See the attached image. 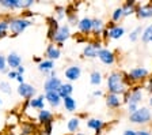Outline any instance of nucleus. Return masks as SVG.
Wrapping results in <instances>:
<instances>
[{
    "instance_id": "obj_1",
    "label": "nucleus",
    "mask_w": 152,
    "mask_h": 135,
    "mask_svg": "<svg viewBox=\"0 0 152 135\" xmlns=\"http://www.w3.org/2000/svg\"><path fill=\"white\" fill-rule=\"evenodd\" d=\"M106 85H107V93L117 94V96H124L129 90L125 83L124 72L118 70H113L111 72H109L106 78Z\"/></svg>"
},
{
    "instance_id": "obj_2",
    "label": "nucleus",
    "mask_w": 152,
    "mask_h": 135,
    "mask_svg": "<svg viewBox=\"0 0 152 135\" xmlns=\"http://www.w3.org/2000/svg\"><path fill=\"white\" fill-rule=\"evenodd\" d=\"M33 23H34L33 19H25L20 15H10V34H11V37H16V35L22 34L27 27L33 26Z\"/></svg>"
},
{
    "instance_id": "obj_3",
    "label": "nucleus",
    "mask_w": 152,
    "mask_h": 135,
    "mask_svg": "<svg viewBox=\"0 0 152 135\" xmlns=\"http://www.w3.org/2000/svg\"><path fill=\"white\" fill-rule=\"evenodd\" d=\"M152 120V113L149 111V108L147 106H141L136 112H133L132 115H129V122L133 123V124H148Z\"/></svg>"
},
{
    "instance_id": "obj_4",
    "label": "nucleus",
    "mask_w": 152,
    "mask_h": 135,
    "mask_svg": "<svg viewBox=\"0 0 152 135\" xmlns=\"http://www.w3.org/2000/svg\"><path fill=\"white\" fill-rule=\"evenodd\" d=\"M128 77H129L132 85L134 86V85H140V83H142V82H145V80L148 79L149 78V71L147 70L145 67L139 66V67L130 68L129 72H128Z\"/></svg>"
},
{
    "instance_id": "obj_5",
    "label": "nucleus",
    "mask_w": 152,
    "mask_h": 135,
    "mask_svg": "<svg viewBox=\"0 0 152 135\" xmlns=\"http://www.w3.org/2000/svg\"><path fill=\"white\" fill-rule=\"evenodd\" d=\"M103 48L102 46V40H92L91 42H87L82 51V58L84 59H95L98 58V51Z\"/></svg>"
},
{
    "instance_id": "obj_6",
    "label": "nucleus",
    "mask_w": 152,
    "mask_h": 135,
    "mask_svg": "<svg viewBox=\"0 0 152 135\" xmlns=\"http://www.w3.org/2000/svg\"><path fill=\"white\" fill-rule=\"evenodd\" d=\"M72 33H71V26L68 23H64V25H60V27L57 29L56 34H54V40H53V44H56L58 48L63 46V44L69 38Z\"/></svg>"
},
{
    "instance_id": "obj_7",
    "label": "nucleus",
    "mask_w": 152,
    "mask_h": 135,
    "mask_svg": "<svg viewBox=\"0 0 152 135\" xmlns=\"http://www.w3.org/2000/svg\"><path fill=\"white\" fill-rule=\"evenodd\" d=\"M144 98V91H142L141 86L140 85H134L129 89V98H128V104H134V105H139L140 103Z\"/></svg>"
},
{
    "instance_id": "obj_8",
    "label": "nucleus",
    "mask_w": 152,
    "mask_h": 135,
    "mask_svg": "<svg viewBox=\"0 0 152 135\" xmlns=\"http://www.w3.org/2000/svg\"><path fill=\"white\" fill-rule=\"evenodd\" d=\"M16 91H18L19 96L22 97V98H25V100H31L33 97H35V94H37V89H35L33 85L27 83V82H25V83H22V85H18Z\"/></svg>"
},
{
    "instance_id": "obj_9",
    "label": "nucleus",
    "mask_w": 152,
    "mask_h": 135,
    "mask_svg": "<svg viewBox=\"0 0 152 135\" xmlns=\"http://www.w3.org/2000/svg\"><path fill=\"white\" fill-rule=\"evenodd\" d=\"M98 59L106 66H113L117 60V56L111 49L109 48H102L101 51H98Z\"/></svg>"
},
{
    "instance_id": "obj_10",
    "label": "nucleus",
    "mask_w": 152,
    "mask_h": 135,
    "mask_svg": "<svg viewBox=\"0 0 152 135\" xmlns=\"http://www.w3.org/2000/svg\"><path fill=\"white\" fill-rule=\"evenodd\" d=\"M64 75H65V79L72 83V82L77 80L80 77H82V67H80L79 64L68 66V67L65 68V71H64Z\"/></svg>"
},
{
    "instance_id": "obj_11",
    "label": "nucleus",
    "mask_w": 152,
    "mask_h": 135,
    "mask_svg": "<svg viewBox=\"0 0 152 135\" xmlns=\"http://www.w3.org/2000/svg\"><path fill=\"white\" fill-rule=\"evenodd\" d=\"M136 16L140 21L152 18V0L148 1V3H145V4H137Z\"/></svg>"
},
{
    "instance_id": "obj_12",
    "label": "nucleus",
    "mask_w": 152,
    "mask_h": 135,
    "mask_svg": "<svg viewBox=\"0 0 152 135\" xmlns=\"http://www.w3.org/2000/svg\"><path fill=\"white\" fill-rule=\"evenodd\" d=\"M77 30L82 35H87L91 34L92 30V18H88V16H83L80 18L79 22H77Z\"/></svg>"
},
{
    "instance_id": "obj_13",
    "label": "nucleus",
    "mask_w": 152,
    "mask_h": 135,
    "mask_svg": "<svg viewBox=\"0 0 152 135\" xmlns=\"http://www.w3.org/2000/svg\"><path fill=\"white\" fill-rule=\"evenodd\" d=\"M106 122H103L102 119H98V117H91V119L87 120V127L90 130L95 132V135H101V132L106 128Z\"/></svg>"
},
{
    "instance_id": "obj_14",
    "label": "nucleus",
    "mask_w": 152,
    "mask_h": 135,
    "mask_svg": "<svg viewBox=\"0 0 152 135\" xmlns=\"http://www.w3.org/2000/svg\"><path fill=\"white\" fill-rule=\"evenodd\" d=\"M104 103H106V106L110 108V109H118L124 104V100H122V96L107 93L106 97H104Z\"/></svg>"
},
{
    "instance_id": "obj_15",
    "label": "nucleus",
    "mask_w": 152,
    "mask_h": 135,
    "mask_svg": "<svg viewBox=\"0 0 152 135\" xmlns=\"http://www.w3.org/2000/svg\"><path fill=\"white\" fill-rule=\"evenodd\" d=\"M61 85H63V82H61L60 78L48 77L44 82V91L45 93H49V91H58Z\"/></svg>"
},
{
    "instance_id": "obj_16",
    "label": "nucleus",
    "mask_w": 152,
    "mask_h": 135,
    "mask_svg": "<svg viewBox=\"0 0 152 135\" xmlns=\"http://www.w3.org/2000/svg\"><path fill=\"white\" fill-rule=\"evenodd\" d=\"M45 58L52 61L58 60L61 58V48H58L53 42H49V45L46 46V51H45Z\"/></svg>"
},
{
    "instance_id": "obj_17",
    "label": "nucleus",
    "mask_w": 152,
    "mask_h": 135,
    "mask_svg": "<svg viewBox=\"0 0 152 135\" xmlns=\"http://www.w3.org/2000/svg\"><path fill=\"white\" fill-rule=\"evenodd\" d=\"M6 60H7V67L10 70H16L18 67L22 66V56L16 53V52H10L6 56Z\"/></svg>"
},
{
    "instance_id": "obj_18",
    "label": "nucleus",
    "mask_w": 152,
    "mask_h": 135,
    "mask_svg": "<svg viewBox=\"0 0 152 135\" xmlns=\"http://www.w3.org/2000/svg\"><path fill=\"white\" fill-rule=\"evenodd\" d=\"M106 27V23L102 18H92V30H91V34L94 35L95 40H101V35L102 32L104 30Z\"/></svg>"
},
{
    "instance_id": "obj_19",
    "label": "nucleus",
    "mask_w": 152,
    "mask_h": 135,
    "mask_svg": "<svg viewBox=\"0 0 152 135\" xmlns=\"http://www.w3.org/2000/svg\"><path fill=\"white\" fill-rule=\"evenodd\" d=\"M54 120V115L52 111L49 109H42V111H38L37 113V122L39 123L41 125H45V124H49V123H53Z\"/></svg>"
},
{
    "instance_id": "obj_20",
    "label": "nucleus",
    "mask_w": 152,
    "mask_h": 135,
    "mask_svg": "<svg viewBox=\"0 0 152 135\" xmlns=\"http://www.w3.org/2000/svg\"><path fill=\"white\" fill-rule=\"evenodd\" d=\"M45 101H46L52 108H58V106L63 104V98L58 96L57 91H49V93H45Z\"/></svg>"
},
{
    "instance_id": "obj_21",
    "label": "nucleus",
    "mask_w": 152,
    "mask_h": 135,
    "mask_svg": "<svg viewBox=\"0 0 152 135\" xmlns=\"http://www.w3.org/2000/svg\"><path fill=\"white\" fill-rule=\"evenodd\" d=\"M0 6L10 11L23 10V0H0Z\"/></svg>"
},
{
    "instance_id": "obj_22",
    "label": "nucleus",
    "mask_w": 152,
    "mask_h": 135,
    "mask_svg": "<svg viewBox=\"0 0 152 135\" xmlns=\"http://www.w3.org/2000/svg\"><path fill=\"white\" fill-rule=\"evenodd\" d=\"M10 35V15L0 16V40Z\"/></svg>"
},
{
    "instance_id": "obj_23",
    "label": "nucleus",
    "mask_w": 152,
    "mask_h": 135,
    "mask_svg": "<svg viewBox=\"0 0 152 135\" xmlns=\"http://www.w3.org/2000/svg\"><path fill=\"white\" fill-rule=\"evenodd\" d=\"M52 70H54V61H52V60L44 59V60L38 64V71H39V72H42V74H44L46 78L49 77V74H50Z\"/></svg>"
},
{
    "instance_id": "obj_24",
    "label": "nucleus",
    "mask_w": 152,
    "mask_h": 135,
    "mask_svg": "<svg viewBox=\"0 0 152 135\" xmlns=\"http://www.w3.org/2000/svg\"><path fill=\"white\" fill-rule=\"evenodd\" d=\"M122 10H124V16H130L133 14H136V8H137V1L136 0H126L122 4Z\"/></svg>"
},
{
    "instance_id": "obj_25",
    "label": "nucleus",
    "mask_w": 152,
    "mask_h": 135,
    "mask_svg": "<svg viewBox=\"0 0 152 135\" xmlns=\"http://www.w3.org/2000/svg\"><path fill=\"white\" fill-rule=\"evenodd\" d=\"M45 94H39V96H35L30 100V108L37 111H42L45 109Z\"/></svg>"
},
{
    "instance_id": "obj_26",
    "label": "nucleus",
    "mask_w": 152,
    "mask_h": 135,
    "mask_svg": "<svg viewBox=\"0 0 152 135\" xmlns=\"http://www.w3.org/2000/svg\"><path fill=\"white\" fill-rule=\"evenodd\" d=\"M58 96L61 97V98H66V97H71L73 93V86L71 82H63V85L60 86V89H58Z\"/></svg>"
},
{
    "instance_id": "obj_27",
    "label": "nucleus",
    "mask_w": 152,
    "mask_h": 135,
    "mask_svg": "<svg viewBox=\"0 0 152 135\" xmlns=\"http://www.w3.org/2000/svg\"><path fill=\"white\" fill-rule=\"evenodd\" d=\"M125 34V27L121 25L114 26L113 29L109 30V40H120Z\"/></svg>"
},
{
    "instance_id": "obj_28",
    "label": "nucleus",
    "mask_w": 152,
    "mask_h": 135,
    "mask_svg": "<svg viewBox=\"0 0 152 135\" xmlns=\"http://www.w3.org/2000/svg\"><path fill=\"white\" fill-rule=\"evenodd\" d=\"M80 128V117H71L68 122H66V130L72 134L79 132Z\"/></svg>"
},
{
    "instance_id": "obj_29",
    "label": "nucleus",
    "mask_w": 152,
    "mask_h": 135,
    "mask_svg": "<svg viewBox=\"0 0 152 135\" xmlns=\"http://www.w3.org/2000/svg\"><path fill=\"white\" fill-rule=\"evenodd\" d=\"M102 82H103V75H102L101 71L98 70L91 71V74H90V83L92 86H99Z\"/></svg>"
},
{
    "instance_id": "obj_30",
    "label": "nucleus",
    "mask_w": 152,
    "mask_h": 135,
    "mask_svg": "<svg viewBox=\"0 0 152 135\" xmlns=\"http://www.w3.org/2000/svg\"><path fill=\"white\" fill-rule=\"evenodd\" d=\"M63 106H64V109H65L66 112H75L77 104H76L75 98L71 96V97H66V98L63 100Z\"/></svg>"
},
{
    "instance_id": "obj_31",
    "label": "nucleus",
    "mask_w": 152,
    "mask_h": 135,
    "mask_svg": "<svg viewBox=\"0 0 152 135\" xmlns=\"http://www.w3.org/2000/svg\"><path fill=\"white\" fill-rule=\"evenodd\" d=\"M140 38H141V41L144 42V44L152 42V23L142 29V33H141V37H140Z\"/></svg>"
},
{
    "instance_id": "obj_32",
    "label": "nucleus",
    "mask_w": 152,
    "mask_h": 135,
    "mask_svg": "<svg viewBox=\"0 0 152 135\" xmlns=\"http://www.w3.org/2000/svg\"><path fill=\"white\" fill-rule=\"evenodd\" d=\"M125 16H124V10H122V7H115L113 10V13H111V22H114V23H117L118 25V22H121V21L124 19Z\"/></svg>"
},
{
    "instance_id": "obj_33",
    "label": "nucleus",
    "mask_w": 152,
    "mask_h": 135,
    "mask_svg": "<svg viewBox=\"0 0 152 135\" xmlns=\"http://www.w3.org/2000/svg\"><path fill=\"white\" fill-rule=\"evenodd\" d=\"M54 18H56L58 22H60V21H63L64 18H66L65 7H64V6H60V4L54 6Z\"/></svg>"
},
{
    "instance_id": "obj_34",
    "label": "nucleus",
    "mask_w": 152,
    "mask_h": 135,
    "mask_svg": "<svg viewBox=\"0 0 152 135\" xmlns=\"http://www.w3.org/2000/svg\"><path fill=\"white\" fill-rule=\"evenodd\" d=\"M46 25H48V30H53V32H57V29L60 27V23H58V21L54 18V15L48 16Z\"/></svg>"
},
{
    "instance_id": "obj_35",
    "label": "nucleus",
    "mask_w": 152,
    "mask_h": 135,
    "mask_svg": "<svg viewBox=\"0 0 152 135\" xmlns=\"http://www.w3.org/2000/svg\"><path fill=\"white\" fill-rule=\"evenodd\" d=\"M142 29H144V27H141V26H137V27H134V29L130 32V34H129V40H130V41H132V42L137 41V40L141 37Z\"/></svg>"
},
{
    "instance_id": "obj_36",
    "label": "nucleus",
    "mask_w": 152,
    "mask_h": 135,
    "mask_svg": "<svg viewBox=\"0 0 152 135\" xmlns=\"http://www.w3.org/2000/svg\"><path fill=\"white\" fill-rule=\"evenodd\" d=\"M0 91L7 96L12 94V87H11V83L8 80H0Z\"/></svg>"
},
{
    "instance_id": "obj_37",
    "label": "nucleus",
    "mask_w": 152,
    "mask_h": 135,
    "mask_svg": "<svg viewBox=\"0 0 152 135\" xmlns=\"http://www.w3.org/2000/svg\"><path fill=\"white\" fill-rule=\"evenodd\" d=\"M35 131V127L34 124H30V123H26V124L22 125V128H20V134L19 135H33Z\"/></svg>"
},
{
    "instance_id": "obj_38",
    "label": "nucleus",
    "mask_w": 152,
    "mask_h": 135,
    "mask_svg": "<svg viewBox=\"0 0 152 135\" xmlns=\"http://www.w3.org/2000/svg\"><path fill=\"white\" fill-rule=\"evenodd\" d=\"M66 21H68V25L72 26H77V22H79V18H77V13H68L66 14Z\"/></svg>"
},
{
    "instance_id": "obj_39",
    "label": "nucleus",
    "mask_w": 152,
    "mask_h": 135,
    "mask_svg": "<svg viewBox=\"0 0 152 135\" xmlns=\"http://www.w3.org/2000/svg\"><path fill=\"white\" fill-rule=\"evenodd\" d=\"M10 68L7 67V60H6V56L0 53V72L3 74H8Z\"/></svg>"
},
{
    "instance_id": "obj_40",
    "label": "nucleus",
    "mask_w": 152,
    "mask_h": 135,
    "mask_svg": "<svg viewBox=\"0 0 152 135\" xmlns=\"http://www.w3.org/2000/svg\"><path fill=\"white\" fill-rule=\"evenodd\" d=\"M42 131H44V135H52L53 134V123L42 125Z\"/></svg>"
},
{
    "instance_id": "obj_41",
    "label": "nucleus",
    "mask_w": 152,
    "mask_h": 135,
    "mask_svg": "<svg viewBox=\"0 0 152 135\" xmlns=\"http://www.w3.org/2000/svg\"><path fill=\"white\" fill-rule=\"evenodd\" d=\"M34 15H35V13H33L31 10H23L22 14H20V16L25 18V19H31Z\"/></svg>"
},
{
    "instance_id": "obj_42",
    "label": "nucleus",
    "mask_w": 152,
    "mask_h": 135,
    "mask_svg": "<svg viewBox=\"0 0 152 135\" xmlns=\"http://www.w3.org/2000/svg\"><path fill=\"white\" fill-rule=\"evenodd\" d=\"M34 0H23V10H30V7L34 6Z\"/></svg>"
},
{
    "instance_id": "obj_43",
    "label": "nucleus",
    "mask_w": 152,
    "mask_h": 135,
    "mask_svg": "<svg viewBox=\"0 0 152 135\" xmlns=\"http://www.w3.org/2000/svg\"><path fill=\"white\" fill-rule=\"evenodd\" d=\"M16 77H18V72H16V70H10L8 74H7V78L11 80H15Z\"/></svg>"
},
{
    "instance_id": "obj_44",
    "label": "nucleus",
    "mask_w": 152,
    "mask_h": 135,
    "mask_svg": "<svg viewBox=\"0 0 152 135\" xmlns=\"http://www.w3.org/2000/svg\"><path fill=\"white\" fill-rule=\"evenodd\" d=\"M137 109H139V105H134V104H128V112H129V115H132L133 112H136Z\"/></svg>"
},
{
    "instance_id": "obj_45",
    "label": "nucleus",
    "mask_w": 152,
    "mask_h": 135,
    "mask_svg": "<svg viewBox=\"0 0 152 135\" xmlns=\"http://www.w3.org/2000/svg\"><path fill=\"white\" fill-rule=\"evenodd\" d=\"M145 89L148 93H152V77L145 80Z\"/></svg>"
},
{
    "instance_id": "obj_46",
    "label": "nucleus",
    "mask_w": 152,
    "mask_h": 135,
    "mask_svg": "<svg viewBox=\"0 0 152 135\" xmlns=\"http://www.w3.org/2000/svg\"><path fill=\"white\" fill-rule=\"evenodd\" d=\"M136 135H152V134L148 131V130L141 128V130H139V131H136Z\"/></svg>"
},
{
    "instance_id": "obj_47",
    "label": "nucleus",
    "mask_w": 152,
    "mask_h": 135,
    "mask_svg": "<svg viewBox=\"0 0 152 135\" xmlns=\"http://www.w3.org/2000/svg\"><path fill=\"white\" fill-rule=\"evenodd\" d=\"M122 135H136V131L132 130V128H128V130H125V131L122 132Z\"/></svg>"
},
{
    "instance_id": "obj_48",
    "label": "nucleus",
    "mask_w": 152,
    "mask_h": 135,
    "mask_svg": "<svg viewBox=\"0 0 152 135\" xmlns=\"http://www.w3.org/2000/svg\"><path fill=\"white\" fill-rule=\"evenodd\" d=\"M15 80L18 82V85H22V83H25V77L23 75H18Z\"/></svg>"
},
{
    "instance_id": "obj_49",
    "label": "nucleus",
    "mask_w": 152,
    "mask_h": 135,
    "mask_svg": "<svg viewBox=\"0 0 152 135\" xmlns=\"http://www.w3.org/2000/svg\"><path fill=\"white\" fill-rule=\"evenodd\" d=\"M25 71H26V68L23 67V66H20V67L16 68V72H18V75H23V74H25Z\"/></svg>"
},
{
    "instance_id": "obj_50",
    "label": "nucleus",
    "mask_w": 152,
    "mask_h": 135,
    "mask_svg": "<svg viewBox=\"0 0 152 135\" xmlns=\"http://www.w3.org/2000/svg\"><path fill=\"white\" fill-rule=\"evenodd\" d=\"M28 106H30V100H25V103H23V106H22V111H27Z\"/></svg>"
},
{
    "instance_id": "obj_51",
    "label": "nucleus",
    "mask_w": 152,
    "mask_h": 135,
    "mask_svg": "<svg viewBox=\"0 0 152 135\" xmlns=\"http://www.w3.org/2000/svg\"><path fill=\"white\" fill-rule=\"evenodd\" d=\"M102 94H103V91H102V90H94V91H92V96H94V97H101Z\"/></svg>"
},
{
    "instance_id": "obj_52",
    "label": "nucleus",
    "mask_w": 152,
    "mask_h": 135,
    "mask_svg": "<svg viewBox=\"0 0 152 135\" xmlns=\"http://www.w3.org/2000/svg\"><path fill=\"white\" fill-rule=\"evenodd\" d=\"M33 60H34L37 64H39V63L44 60V58H41V56H34V58H33Z\"/></svg>"
},
{
    "instance_id": "obj_53",
    "label": "nucleus",
    "mask_w": 152,
    "mask_h": 135,
    "mask_svg": "<svg viewBox=\"0 0 152 135\" xmlns=\"http://www.w3.org/2000/svg\"><path fill=\"white\" fill-rule=\"evenodd\" d=\"M84 37H86V35H83V37H77V38H76V41H77V42H84V41H87Z\"/></svg>"
},
{
    "instance_id": "obj_54",
    "label": "nucleus",
    "mask_w": 152,
    "mask_h": 135,
    "mask_svg": "<svg viewBox=\"0 0 152 135\" xmlns=\"http://www.w3.org/2000/svg\"><path fill=\"white\" fill-rule=\"evenodd\" d=\"M73 135H87V134H84V132H76V134H73Z\"/></svg>"
},
{
    "instance_id": "obj_55",
    "label": "nucleus",
    "mask_w": 152,
    "mask_h": 135,
    "mask_svg": "<svg viewBox=\"0 0 152 135\" xmlns=\"http://www.w3.org/2000/svg\"><path fill=\"white\" fill-rule=\"evenodd\" d=\"M148 103H149V105L152 106V97H151V98H149V101H148Z\"/></svg>"
},
{
    "instance_id": "obj_56",
    "label": "nucleus",
    "mask_w": 152,
    "mask_h": 135,
    "mask_svg": "<svg viewBox=\"0 0 152 135\" xmlns=\"http://www.w3.org/2000/svg\"><path fill=\"white\" fill-rule=\"evenodd\" d=\"M1 104H3V101H1V100H0V105H1Z\"/></svg>"
}]
</instances>
